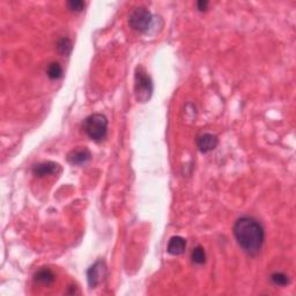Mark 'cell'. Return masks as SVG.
<instances>
[{
	"label": "cell",
	"instance_id": "6da1fadb",
	"mask_svg": "<svg viewBox=\"0 0 296 296\" xmlns=\"http://www.w3.org/2000/svg\"><path fill=\"white\" fill-rule=\"evenodd\" d=\"M234 236L241 249L249 256H256L265 241V230L261 222L252 217H242L235 222Z\"/></svg>",
	"mask_w": 296,
	"mask_h": 296
},
{
	"label": "cell",
	"instance_id": "7a4b0ae2",
	"mask_svg": "<svg viewBox=\"0 0 296 296\" xmlns=\"http://www.w3.org/2000/svg\"><path fill=\"white\" fill-rule=\"evenodd\" d=\"M108 118L102 113H93L84 118L82 129L89 139L96 141L103 140L108 133Z\"/></svg>",
	"mask_w": 296,
	"mask_h": 296
},
{
	"label": "cell",
	"instance_id": "3957f363",
	"mask_svg": "<svg viewBox=\"0 0 296 296\" xmlns=\"http://www.w3.org/2000/svg\"><path fill=\"white\" fill-rule=\"evenodd\" d=\"M154 91L152 78L143 66H138L135 73V93L138 102L146 103L151 99Z\"/></svg>",
	"mask_w": 296,
	"mask_h": 296
},
{
	"label": "cell",
	"instance_id": "277c9868",
	"mask_svg": "<svg viewBox=\"0 0 296 296\" xmlns=\"http://www.w3.org/2000/svg\"><path fill=\"white\" fill-rule=\"evenodd\" d=\"M153 23V15L146 7H137L129 16V26L133 30L146 32Z\"/></svg>",
	"mask_w": 296,
	"mask_h": 296
},
{
	"label": "cell",
	"instance_id": "5b68a950",
	"mask_svg": "<svg viewBox=\"0 0 296 296\" xmlns=\"http://www.w3.org/2000/svg\"><path fill=\"white\" fill-rule=\"evenodd\" d=\"M107 277V266L103 261H97L87 271V280L91 288H96Z\"/></svg>",
	"mask_w": 296,
	"mask_h": 296
},
{
	"label": "cell",
	"instance_id": "8992f818",
	"mask_svg": "<svg viewBox=\"0 0 296 296\" xmlns=\"http://www.w3.org/2000/svg\"><path fill=\"white\" fill-rule=\"evenodd\" d=\"M60 172H62V167H60V164L52 161L40 162V163L35 164L34 167H32V174L37 177L57 175V174Z\"/></svg>",
	"mask_w": 296,
	"mask_h": 296
},
{
	"label": "cell",
	"instance_id": "52a82bcc",
	"mask_svg": "<svg viewBox=\"0 0 296 296\" xmlns=\"http://www.w3.org/2000/svg\"><path fill=\"white\" fill-rule=\"evenodd\" d=\"M92 157V153L86 147H78L67 154V162L72 165H81L86 163Z\"/></svg>",
	"mask_w": 296,
	"mask_h": 296
},
{
	"label": "cell",
	"instance_id": "ba28073f",
	"mask_svg": "<svg viewBox=\"0 0 296 296\" xmlns=\"http://www.w3.org/2000/svg\"><path fill=\"white\" fill-rule=\"evenodd\" d=\"M219 144V139L216 135H212V133H204V135H200L197 139V145L198 148L200 149L202 153H208L213 151L214 148H217Z\"/></svg>",
	"mask_w": 296,
	"mask_h": 296
},
{
	"label": "cell",
	"instance_id": "9c48e42d",
	"mask_svg": "<svg viewBox=\"0 0 296 296\" xmlns=\"http://www.w3.org/2000/svg\"><path fill=\"white\" fill-rule=\"evenodd\" d=\"M185 249H186V241L183 237L173 236L168 242L167 251L170 255H173V256H178V255L184 253Z\"/></svg>",
	"mask_w": 296,
	"mask_h": 296
},
{
	"label": "cell",
	"instance_id": "30bf717a",
	"mask_svg": "<svg viewBox=\"0 0 296 296\" xmlns=\"http://www.w3.org/2000/svg\"><path fill=\"white\" fill-rule=\"evenodd\" d=\"M56 280V275L51 270L49 269H40L34 275V281L39 285L49 286L54 283Z\"/></svg>",
	"mask_w": 296,
	"mask_h": 296
},
{
	"label": "cell",
	"instance_id": "8fae6325",
	"mask_svg": "<svg viewBox=\"0 0 296 296\" xmlns=\"http://www.w3.org/2000/svg\"><path fill=\"white\" fill-rule=\"evenodd\" d=\"M47 74L49 79L58 80L63 76V67L60 66L59 63H51L47 68Z\"/></svg>",
	"mask_w": 296,
	"mask_h": 296
},
{
	"label": "cell",
	"instance_id": "7c38bea8",
	"mask_svg": "<svg viewBox=\"0 0 296 296\" xmlns=\"http://www.w3.org/2000/svg\"><path fill=\"white\" fill-rule=\"evenodd\" d=\"M72 49L73 46L71 39L67 37H62L58 40V43H57V50H58L59 54L63 56H70Z\"/></svg>",
	"mask_w": 296,
	"mask_h": 296
},
{
	"label": "cell",
	"instance_id": "4fadbf2b",
	"mask_svg": "<svg viewBox=\"0 0 296 296\" xmlns=\"http://www.w3.org/2000/svg\"><path fill=\"white\" fill-rule=\"evenodd\" d=\"M191 258H192V262L194 263V264H197V265L205 264V262H206V252H205L204 248H202L201 245L196 246V248H194L193 251H192Z\"/></svg>",
	"mask_w": 296,
	"mask_h": 296
},
{
	"label": "cell",
	"instance_id": "5bb4252c",
	"mask_svg": "<svg viewBox=\"0 0 296 296\" xmlns=\"http://www.w3.org/2000/svg\"><path fill=\"white\" fill-rule=\"evenodd\" d=\"M271 281H272L275 286H287L290 282L289 277L282 272H274L271 274Z\"/></svg>",
	"mask_w": 296,
	"mask_h": 296
},
{
	"label": "cell",
	"instance_id": "9a60e30c",
	"mask_svg": "<svg viewBox=\"0 0 296 296\" xmlns=\"http://www.w3.org/2000/svg\"><path fill=\"white\" fill-rule=\"evenodd\" d=\"M86 4L82 0H71L67 3V7L70 8L72 12H82Z\"/></svg>",
	"mask_w": 296,
	"mask_h": 296
},
{
	"label": "cell",
	"instance_id": "2e32d148",
	"mask_svg": "<svg viewBox=\"0 0 296 296\" xmlns=\"http://www.w3.org/2000/svg\"><path fill=\"white\" fill-rule=\"evenodd\" d=\"M207 6H208V2H198L197 3V8H198V11H200V12H204V11H206L207 10Z\"/></svg>",
	"mask_w": 296,
	"mask_h": 296
}]
</instances>
